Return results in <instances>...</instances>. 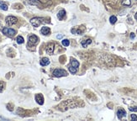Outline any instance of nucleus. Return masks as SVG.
<instances>
[{
  "label": "nucleus",
  "instance_id": "nucleus-1",
  "mask_svg": "<svg viewBox=\"0 0 137 121\" xmlns=\"http://www.w3.org/2000/svg\"><path fill=\"white\" fill-rule=\"evenodd\" d=\"M30 23L34 27H38L41 25L42 23H49V21H45L44 18H40V17H35V18L30 19Z\"/></svg>",
  "mask_w": 137,
  "mask_h": 121
},
{
  "label": "nucleus",
  "instance_id": "nucleus-2",
  "mask_svg": "<svg viewBox=\"0 0 137 121\" xmlns=\"http://www.w3.org/2000/svg\"><path fill=\"white\" fill-rule=\"evenodd\" d=\"M67 75V71L63 69H55L53 71V76L56 77H66Z\"/></svg>",
  "mask_w": 137,
  "mask_h": 121
},
{
  "label": "nucleus",
  "instance_id": "nucleus-3",
  "mask_svg": "<svg viewBox=\"0 0 137 121\" xmlns=\"http://www.w3.org/2000/svg\"><path fill=\"white\" fill-rule=\"evenodd\" d=\"M2 32L9 37H13L16 34V30L14 29H11V28H4L2 29Z\"/></svg>",
  "mask_w": 137,
  "mask_h": 121
},
{
  "label": "nucleus",
  "instance_id": "nucleus-4",
  "mask_svg": "<svg viewBox=\"0 0 137 121\" xmlns=\"http://www.w3.org/2000/svg\"><path fill=\"white\" fill-rule=\"evenodd\" d=\"M85 31V28L83 26H79V27H74L71 29V32L75 35H82Z\"/></svg>",
  "mask_w": 137,
  "mask_h": 121
},
{
  "label": "nucleus",
  "instance_id": "nucleus-5",
  "mask_svg": "<svg viewBox=\"0 0 137 121\" xmlns=\"http://www.w3.org/2000/svg\"><path fill=\"white\" fill-rule=\"evenodd\" d=\"M5 20H6V24L9 26L14 25V24H15L17 22H18L17 18L16 17H14V16H8Z\"/></svg>",
  "mask_w": 137,
  "mask_h": 121
},
{
  "label": "nucleus",
  "instance_id": "nucleus-6",
  "mask_svg": "<svg viewBox=\"0 0 137 121\" xmlns=\"http://www.w3.org/2000/svg\"><path fill=\"white\" fill-rule=\"evenodd\" d=\"M39 41V38L36 35H31L29 36V45H35Z\"/></svg>",
  "mask_w": 137,
  "mask_h": 121
},
{
  "label": "nucleus",
  "instance_id": "nucleus-7",
  "mask_svg": "<svg viewBox=\"0 0 137 121\" xmlns=\"http://www.w3.org/2000/svg\"><path fill=\"white\" fill-rule=\"evenodd\" d=\"M28 4H30V5H34V6H37L39 8H42V4L40 2L39 0H28Z\"/></svg>",
  "mask_w": 137,
  "mask_h": 121
},
{
  "label": "nucleus",
  "instance_id": "nucleus-8",
  "mask_svg": "<svg viewBox=\"0 0 137 121\" xmlns=\"http://www.w3.org/2000/svg\"><path fill=\"white\" fill-rule=\"evenodd\" d=\"M35 101L39 103L40 105H42L44 103V97H43L42 94L39 93L35 95Z\"/></svg>",
  "mask_w": 137,
  "mask_h": 121
},
{
  "label": "nucleus",
  "instance_id": "nucleus-9",
  "mask_svg": "<svg viewBox=\"0 0 137 121\" xmlns=\"http://www.w3.org/2000/svg\"><path fill=\"white\" fill-rule=\"evenodd\" d=\"M117 116H118L119 119H122L123 118L126 116L125 110L123 109V108H119V109L118 110V112H117Z\"/></svg>",
  "mask_w": 137,
  "mask_h": 121
},
{
  "label": "nucleus",
  "instance_id": "nucleus-10",
  "mask_svg": "<svg viewBox=\"0 0 137 121\" xmlns=\"http://www.w3.org/2000/svg\"><path fill=\"white\" fill-rule=\"evenodd\" d=\"M54 46H55V45H54L53 43H50V44H49L48 46H47L46 49V51L47 54H49V55H52V54H53Z\"/></svg>",
  "mask_w": 137,
  "mask_h": 121
},
{
  "label": "nucleus",
  "instance_id": "nucleus-11",
  "mask_svg": "<svg viewBox=\"0 0 137 121\" xmlns=\"http://www.w3.org/2000/svg\"><path fill=\"white\" fill-rule=\"evenodd\" d=\"M41 32L42 35H48L50 33V29L49 27H46V26H44V27H42V29H41Z\"/></svg>",
  "mask_w": 137,
  "mask_h": 121
},
{
  "label": "nucleus",
  "instance_id": "nucleus-12",
  "mask_svg": "<svg viewBox=\"0 0 137 121\" xmlns=\"http://www.w3.org/2000/svg\"><path fill=\"white\" fill-rule=\"evenodd\" d=\"M66 15V11L64 10V9H61V10H60L59 12H58L57 14V18L59 20H62L63 19H64V17H65Z\"/></svg>",
  "mask_w": 137,
  "mask_h": 121
},
{
  "label": "nucleus",
  "instance_id": "nucleus-13",
  "mask_svg": "<svg viewBox=\"0 0 137 121\" xmlns=\"http://www.w3.org/2000/svg\"><path fill=\"white\" fill-rule=\"evenodd\" d=\"M50 64V60H49L47 57H44V58H42L41 60V65L43 66H48V65Z\"/></svg>",
  "mask_w": 137,
  "mask_h": 121
},
{
  "label": "nucleus",
  "instance_id": "nucleus-14",
  "mask_svg": "<svg viewBox=\"0 0 137 121\" xmlns=\"http://www.w3.org/2000/svg\"><path fill=\"white\" fill-rule=\"evenodd\" d=\"M92 43V40L91 39H87L86 40H82V46H83V47H87L88 45H90Z\"/></svg>",
  "mask_w": 137,
  "mask_h": 121
},
{
  "label": "nucleus",
  "instance_id": "nucleus-15",
  "mask_svg": "<svg viewBox=\"0 0 137 121\" xmlns=\"http://www.w3.org/2000/svg\"><path fill=\"white\" fill-rule=\"evenodd\" d=\"M71 66H72L75 68H78V66H79V63H78V60H75V59H72V60H71Z\"/></svg>",
  "mask_w": 137,
  "mask_h": 121
},
{
  "label": "nucleus",
  "instance_id": "nucleus-16",
  "mask_svg": "<svg viewBox=\"0 0 137 121\" xmlns=\"http://www.w3.org/2000/svg\"><path fill=\"white\" fill-rule=\"evenodd\" d=\"M0 9L6 11V10H8V5L6 4H4V2L1 1V2H0Z\"/></svg>",
  "mask_w": 137,
  "mask_h": 121
},
{
  "label": "nucleus",
  "instance_id": "nucleus-17",
  "mask_svg": "<svg viewBox=\"0 0 137 121\" xmlns=\"http://www.w3.org/2000/svg\"><path fill=\"white\" fill-rule=\"evenodd\" d=\"M16 41L18 44H23V43L24 42V38H23L22 36H20V35H19V36L16 38Z\"/></svg>",
  "mask_w": 137,
  "mask_h": 121
},
{
  "label": "nucleus",
  "instance_id": "nucleus-18",
  "mask_svg": "<svg viewBox=\"0 0 137 121\" xmlns=\"http://www.w3.org/2000/svg\"><path fill=\"white\" fill-rule=\"evenodd\" d=\"M69 71H70L71 73L75 74L77 72H78V68H75V67H73L72 66H69Z\"/></svg>",
  "mask_w": 137,
  "mask_h": 121
},
{
  "label": "nucleus",
  "instance_id": "nucleus-19",
  "mask_svg": "<svg viewBox=\"0 0 137 121\" xmlns=\"http://www.w3.org/2000/svg\"><path fill=\"white\" fill-rule=\"evenodd\" d=\"M109 21H110V23H111L112 24H115V23H116V21H117V18L113 15V16H111L110 18H109Z\"/></svg>",
  "mask_w": 137,
  "mask_h": 121
},
{
  "label": "nucleus",
  "instance_id": "nucleus-20",
  "mask_svg": "<svg viewBox=\"0 0 137 121\" xmlns=\"http://www.w3.org/2000/svg\"><path fill=\"white\" fill-rule=\"evenodd\" d=\"M122 4L125 6H130V4H131V1H130V0H123Z\"/></svg>",
  "mask_w": 137,
  "mask_h": 121
},
{
  "label": "nucleus",
  "instance_id": "nucleus-21",
  "mask_svg": "<svg viewBox=\"0 0 137 121\" xmlns=\"http://www.w3.org/2000/svg\"><path fill=\"white\" fill-rule=\"evenodd\" d=\"M4 87H5V83L2 81H0V93H2L4 89Z\"/></svg>",
  "mask_w": 137,
  "mask_h": 121
},
{
  "label": "nucleus",
  "instance_id": "nucleus-22",
  "mask_svg": "<svg viewBox=\"0 0 137 121\" xmlns=\"http://www.w3.org/2000/svg\"><path fill=\"white\" fill-rule=\"evenodd\" d=\"M62 45L64 46H69V45H70V41H69L68 40H67V39H65V40H62Z\"/></svg>",
  "mask_w": 137,
  "mask_h": 121
},
{
  "label": "nucleus",
  "instance_id": "nucleus-23",
  "mask_svg": "<svg viewBox=\"0 0 137 121\" xmlns=\"http://www.w3.org/2000/svg\"><path fill=\"white\" fill-rule=\"evenodd\" d=\"M130 111H131V112H137V106L135 107H130Z\"/></svg>",
  "mask_w": 137,
  "mask_h": 121
},
{
  "label": "nucleus",
  "instance_id": "nucleus-24",
  "mask_svg": "<svg viewBox=\"0 0 137 121\" xmlns=\"http://www.w3.org/2000/svg\"><path fill=\"white\" fill-rule=\"evenodd\" d=\"M131 119H132V120L136 121V120H137V117H136V115H135V114H131Z\"/></svg>",
  "mask_w": 137,
  "mask_h": 121
},
{
  "label": "nucleus",
  "instance_id": "nucleus-25",
  "mask_svg": "<svg viewBox=\"0 0 137 121\" xmlns=\"http://www.w3.org/2000/svg\"><path fill=\"white\" fill-rule=\"evenodd\" d=\"M135 34H134V33H131V35H130V38H131V39H134V38H135Z\"/></svg>",
  "mask_w": 137,
  "mask_h": 121
},
{
  "label": "nucleus",
  "instance_id": "nucleus-26",
  "mask_svg": "<svg viewBox=\"0 0 137 121\" xmlns=\"http://www.w3.org/2000/svg\"><path fill=\"white\" fill-rule=\"evenodd\" d=\"M62 36H63L62 35H59L56 36V38H57V39H61V38H62Z\"/></svg>",
  "mask_w": 137,
  "mask_h": 121
},
{
  "label": "nucleus",
  "instance_id": "nucleus-27",
  "mask_svg": "<svg viewBox=\"0 0 137 121\" xmlns=\"http://www.w3.org/2000/svg\"><path fill=\"white\" fill-rule=\"evenodd\" d=\"M135 19H136V20H137V13H136V14H135Z\"/></svg>",
  "mask_w": 137,
  "mask_h": 121
}]
</instances>
